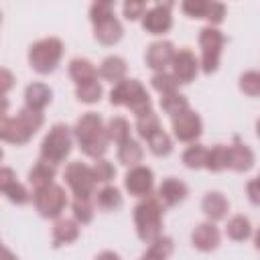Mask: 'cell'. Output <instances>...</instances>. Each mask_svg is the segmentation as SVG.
I'll list each match as a JSON object with an SVG mask.
<instances>
[{
  "instance_id": "obj_46",
  "label": "cell",
  "mask_w": 260,
  "mask_h": 260,
  "mask_svg": "<svg viewBox=\"0 0 260 260\" xmlns=\"http://www.w3.org/2000/svg\"><path fill=\"white\" fill-rule=\"evenodd\" d=\"M0 85H2V98H6V93L10 91V87L14 85V75L4 67L0 71Z\"/></svg>"
},
{
  "instance_id": "obj_14",
  "label": "cell",
  "mask_w": 260,
  "mask_h": 260,
  "mask_svg": "<svg viewBox=\"0 0 260 260\" xmlns=\"http://www.w3.org/2000/svg\"><path fill=\"white\" fill-rule=\"evenodd\" d=\"M175 45L167 39H160V41H154L146 47V53H144V63L146 67H150L154 73H160V71H167V67L173 65V59H175Z\"/></svg>"
},
{
  "instance_id": "obj_25",
  "label": "cell",
  "mask_w": 260,
  "mask_h": 260,
  "mask_svg": "<svg viewBox=\"0 0 260 260\" xmlns=\"http://www.w3.org/2000/svg\"><path fill=\"white\" fill-rule=\"evenodd\" d=\"M126 71H128V63L120 55H108L100 63V77L106 79V81H112L114 85L118 81L126 79Z\"/></svg>"
},
{
  "instance_id": "obj_27",
  "label": "cell",
  "mask_w": 260,
  "mask_h": 260,
  "mask_svg": "<svg viewBox=\"0 0 260 260\" xmlns=\"http://www.w3.org/2000/svg\"><path fill=\"white\" fill-rule=\"evenodd\" d=\"M93 203H95L100 209H104V211H116V209L122 207L124 199H122V193H120V189H118L116 185H104V187L95 193Z\"/></svg>"
},
{
  "instance_id": "obj_7",
  "label": "cell",
  "mask_w": 260,
  "mask_h": 260,
  "mask_svg": "<svg viewBox=\"0 0 260 260\" xmlns=\"http://www.w3.org/2000/svg\"><path fill=\"white\" fill-rule=\"evenodd\" d=\"M225 37L217 26H203L199 30V47H201V71L205 75H211L219 69L221 61V51H223Z\"/></svg>"
},
{
  "instance_id": "obj_20",
  "label": "cell",
  "mask_w": 260,
  "mask_h": 260,
  "mask_svg": "<svg viewBox=\"0 0 260 260\" xmlns=\"http://www.w3.org/2000/svg\"><path fill=\"white\" fill-rule=\"evenodd\" d=\"M53 100V89L47 83L41 81H32L24 87V106L30 110H39L43 112Z\"/></svg>"
},
{
  "instance_id": "obj_41",
  "label": "cell",
  "mask_w": 260,
  "mask_h": 260,
  "mask_svg": "<svg viewBox=\"0 0 260 260\" xmlns=\"http://www.w3.org/2000/svg\"><path fill=\"white\" fill-rule=\"evenodd\" d=\"M91 169H93V177H95L98 183L110 185V181L116 177V167H114L108 158H98Z\"/></svg>"
},
{
  "instance_id": "obj_40",
  "label": "cell",
  "mask_w": 260,
  "mask_h": 260,
  "mask_svg": "<svg viewBox=\"0 0 260 260\" xmlns=\"http://www.w3.org/2000/svg\"><path fill=\"white\" fill-rule=\"evenodd\" d=\"M112 16H116V14H114V2H110V0H98L89 6L91 24H98V22H102L106 18H112Z\"/></svg>"
},
{
  "instance_id": "obj_22",
  "label": "cell",
  "mask_w": 260,
  "mask_h": 260,
  "mask_svg": "<svg viewBox=\"0 0 260 260\" xmlns=\"http://www.w3.org/2000/svg\"><path fill=\"white\" fill-rule=\"evenodd\" d=\"M67 71H69V77L73 79L75 85H83V83H89V81H95L98 75H100V69L85 57H75L69 61L67 65Z\"/></svg>"
},
{
  "instance_id": "obj_38",
  "label": "cell",
  "mask_w": 260,
  "mask_h": 260,
  "mask_svg": "<svg viewBox=\"0 0 260 260\" xmlns=\"http://www.w3.org/2000/svg\"><path fill=\"white\" fill-rule=\"evenodd\" d=\"M146 144H148V150H150L154 156H169V154L173 152V138H171L165 130H160V132H156L154 136H150V138L146 140Z\"/></svg>"
},
{
  "instance_id": "obj_4",
  "label": "cell",
  "mask_w": 260,
  "mask_h": 260,
  "mask_svg": "<svg viewBox=\"0 0 260 260\" xmlns=\"http://www.w3.org/2000/svg\"><path fill=\"white\" fill-rule=\"evenodd\" d=\"M110 104L112 106H124L128 108L136 118L152 110V100L146 87L138 79H122L118 81L110 91Z\"/></svg>"
},
{
  "instance_id": "obj_39",
  "label": "cell",
  "mask_w": 260,
  "mask_h": 260,
  "mask_svg": "<svg viewBox=\"0 0 260 260\" xmlns=\"http://www.w3.org/2000/svg\"><path fill=\"white\" fill-rule=\"evenodd\" d=\"M71 213H73V219L79 223V225H87L93 221V203L91 199H73L71 201Z\"/></svg>"
},
{
  "instance_id": "obj_1",
  "label": "cell",
  "mask_w": 260,
  "mask_h": 260,
  "mask_svg": "<svg viewBox=\"0 0 260 260\" xmlns=\"http://www.w3.org/2000/svg\"><path fill=\"white\" fill-rule=\"evenodd\" d=\"M73 136L81 152L93 160L104 158V154L108 152L110 138L106 132V124H104V118L95 112H85L77 118L73 126Z\"/></svg>"
},
{
  "instance_id": "obj_45",
  "label": "cell",
  "mask_w": 260,
  "mask_h": 260,
  "mask_svg": "<svg viewBox=\"0 0 260 260\" xmlns=\"http://www.w3.org/2000/svg\"><path fill=\"white\" fill-rule=\"evenodd\" d=\"M246 195L252 205H260V179L258 177H254L252 181L246 183Z\"/></svg>"
},
{
  "instance_id": "obj_12",
  "label": "cell",
  "mask_w": 260,
  "mask_h": 260,
  "mask_svg": "<svg viewBox=\"0 0 260 260\" xmlns=\"http://www.w3.org/2000/svg\"><path fill=\"white\" fill-rule=\"evenodd\" d=\"M124 189L132 197H140V199L152 195V189H154V173H152V169L144 167V165L128 169V173L124 175Z\"/></svg>"
},
{
  "instance_id": "obj_29",
  "label": "cell",
  "mask_w": 260,
  "mask_h": 260,
  "mask_svg": "<svg viewBox=\"0 0 260 260\" xmlns=\"http://www.w3.org/2000/svg\"><path fill=\"white\" fill-rule=\"evenodd\" d=\"M205 169L211 173H221V171L230 169V146L228 144H213L207 150Z\"/></svg>"
},
{
  "instance_id": "obj_2",
  "label": "cell",
  "mask_w": 260,
  "mask_h": 260,
  "mask_svg": "<svg viewBox=\"0 0 260 260\" xmlns=\"http://www.w3.org/2000/svg\"><path fill=\"white\" fill-rule=\"evenodd\" d=\"M45 124V116L39 110L20 108L16 116H2L0 118V138L8 144H26Z\"/></svg>"
},
{
  "instance_id": "obj_30",
  "label": "cell",
  "mask_w": 260,
  "mask_h": 260,
  "mask_svg": "<svg viewBox=\"0 0 260 260\" xmlns=\"http://www.w3.org/2000/svg\"><path fill=\"white\" fill-rule=\"evenodd\" d=\"M225 236L234 242H244L252 236V223L246 215L238 213V215H232L228 219V225H225Z\"/></svg>"
},
{
  "instance_id": "obj_10",
  "label": "cell",
  "mask_w": 260,
  "mask_h": 260,
  "mask_svg": "<svg viewBox=\"0 0 260 260\" xmlns=\"http://www.w3.org/2000/svg\"><path fill=\"white\" fill-rule=\"evenodd\" d=\"M171 128H173V136L179 142L193 144L203 134V120L195 110L189 108L187 112H183V114H179L177 118L171 120Z\"/></svg>"
},
{
  "instance_id": "obj_13",
  "label": "cell",
  "mask_w": 260,
  "mask_h": 260,
  "mask_svg": "<svg viewBox=\"0 0 260 260\" xmlns=\"http://www.w3.org/2000/svg\"><path fill=\"white\" fill-rule=\"evenodd\" d=\"M199 69H201V63H199V59L195 57V53L189 47L177 49L175 59H173V65H171V73L175 75V79L181 85L191 83L197 77Z\"/></svg>"
},
{
  "instance_id": "obj_5",
  "label": "cell",
  "mask_w": 260,
  "mask_h": 260,
  "mask_svg": "<svg viewBox=\"0 0 260 260\" xmlns=\"http://www.w3.org/2000/svg\"><path fill=\"white\" fill-rule=\"evenodd\" d=\"M63 41L57 37H45L28 47V65L39 75L53 73L63 59Z\"/></svg>"
},
{
  "instance_id": "obj_6",
  "label": "cell",
  "mask_w": 260,
  "mask_h": 260,
  "mask_svg": "<svg viewBox=\"0 0 260 260\" xmlns=\"http://www.w3.org/2000/svg\"><path fill=\"white\" fill-rule=\"evenodd\" d=\"M73 128H69L65 122H57L49 128V132L45 134L43 142H41V158L53 162V165H61L65 162V158L71 154L73 148Z\"/></svg>"
},
{
  "instance_id": "obj_19",
  "label": "cell",
  "mask_w": 260,
  "mask_h": 260,
  "mask_svg": "<svg viewBox=\"0 0 260 260\" xmlns=\"http://www.w3.org/2000/svg\"><path fill=\"white\" fill-rule=\"evenodd\" d=\"M79 223L73 217H59L53 223V248H61L67 244H73L79 238Z\"/></svg>"
},
{
  "instance_id": "obj_47",
  "label": "cell",
  "mask_w": 260,
  "mask_h": 260,
  "mask_svg": "<svg viewBox=\"0 0 260 260\" xmlns=\"http://www.w3.org/2000/svg\"><path fill=\"white\" fill-rule=\"evenodd\" d=\"M93 260H122V258H120V254L114 252V250H102L100 254H95Z\"/></svg>"
},
{
  "instance_id": "obj_49",
  "label": "cell",
  "mask_w": 260,
  "mask_h": 260,
  "mask_svg": "<svg viewBox=\"0 0 260 260\" xmlns=\"http://www.w3.org/2000/svg\"><path fill=\"white\" fill-rule=\"evenodd\" d=\"M254 248L260 252V228L254 232Z\"/></svg>"
},
{
  "instance_id": "obj_48",
  "label": "cell",
  "mask_w": 260,
  "mask_h": 260,
  "mask_svg": "<svg viewBox=\"0 0 260 260\" xmlns=\"http://www.w3.org/2000/svg\"><path fill=\"white\" fill-rule=\"evenodd\" d=\"M2 260H18V258L10 252V248H6V246H4V248H2Z\"/></svg>"
},
{
  "instance_id": "obj_21",
  "label": "cell",
  "mask_w": 260,
  "mask_h": 260,
  "mask_svg": "<svg viewBox=\"0 0 260 260\" xmlns=\"http://www.w3.org/2000/svg\"><path fill=\"white\" fill-rule=\"evenodd\" d=\"M93 37L98 43H102L106 47L116 45L124 37V26L116 16H112V18H106V20L93 24Z\"/></svg>"
},
{
  "instance_id": "obj_35",
  "label": "cell",
  "mask_w": 260,
  "mask_h": 260,
  "mask_svg": "<svg viewBox=\"0 0 260 260\" xmlns=\"http://www.w3.org/2000/svg\"><path fill=\"white\" fill-rule=\"evenodd\" d=\"M102 95H104V87L98 79L89 81V83H83V85H75V98L81 104H87V106L98 104L102 100Z\"/></svg>"
},
{
  "instance_id": "obj_28",
  "label": "cell",
  "mask_w": 260,
  "mask_h": 260,
  "mask_svg": "<svg viewBox=\"0 0 260 260\" xmlns=\"http://www.w3.org/2000/svg\"><path fill=\"white\" fill-rule=\"evenodd\" d=\"M175 250V242L169 236H158L148 244V250L140 256V260H169V256Z\"/></svg>"
},
{
  "instance_id": "obj_3",
  "label": "cell",
  "mask_w": 260,
  "mask_h": 260,
  "mask_svg": "<svg viewBox=\"0 0 260 260\" xmlns=\"http://www.w3.org/2000/svg\"><path fill=\"white\" fill-rule=\"evenodd\" d=\"M162 211H165V205L158 201L156 195H148L136 203L134 228H136V236L142 242L150 244L152 240L162 236Z\"/></svg>"
},
{
  "instance_id": "obj_26",
  "label": "cell",
  "mask_w": 260,
  "mask_h": 260,
  "mask_svg": "<svg viewBox=\"0 0 260 260\" xmlns=\"http://www.w3.org/2000/svg\"><path fill=\"white\" fill-rule=\"evenodd\" d=\"M116 156H118V162H122L124 167L132 169V167H138L142 162V156H144V150L140 146L138 140L130 138L122 144H118V150H116Z\"/></svg>"
},
{
  "instance_id": "obj_44",
  "label": "cell",
  "mask_w": 260,
  "mask_h": 260,
  "mask_svg": "<svg viewBox=\"0 0 260 260\" xmlns=\"http://www.w3.org/2000/svg\"><path fill=\"white\" fill-rule=\"evenodd\" d=\"M225 18V6L221 2H209L207 4V14H205V20L209 22V26H217L221 24Z\"/></svg>"
},
{
  "instance_id": "obj_33",
  "label": "cell",
  "mask_w": 260,
  "mask_h": 260,
  "mask_svg": "<svg viewBox=\"0 0 260 260\" xmlns=\"http://www.w3.org/2000/svg\"><path fill=\"white\" fill-rule=\"evenodd\" d=\"M106 132H108L110 142H114V144H122V142H126V140L132 138V136H130V124H128V120L122 118V116L110 118L108 124H106Z\"/></svg>"
},
{
  "instance_id": "obj_17",
  "label": "cell",
  "mask_w": 260,
  "mask_h": 260,
  "mask_svg": "<svg viewBox=\"0 0 260 260\" xmlns=\"http://www.w3.org/2000/svg\"><path fill=\"white\" fill-rule=\"evenodd\" d=\"M189 195V187L185 181L177 179V177H167L162 179V183L156 189V197L165 207H175L179 203H183Z\"/></svg>"
},
{
  "instance_id": "obj_32",
  "label": "cell",
  "mask_w": 260,
  "mask_h": 260,
  "mask_svg": "<svg viewBox=\"0 0 260 260\" xmlns=\"http://www.w3.org/2000/svg\"><path fill=\"white\" fill-rule=\"evenodd\" d=\"M162 130V124H160V118L154 110L142 114L140 118H136V132L142 140H148L150 136H154L156 132Z\"/></svg>"
},
{
  "instance_id": "obj_16",
  "label": "cell",
  "mask_w": 260,
  "mask_h": 260,
  "mask_svg": "<svg viewBox=\"0 0 260 260\" xmlns=\"http://www.w3.org/2000/svg\"><path fill=\"white\" fill-rule=\"evenodd\" d=\"M191 244L199 252H213L221 244V232L213 221H203V223L193 228Z\"/></svg>"
},
{
  "instance_id": "obj_15",
  "label": "cell",
  "mask_w": 260,
  "mask_h": 260,
  "mask_svg": "<svg viewBox=\"0 0 260 260\" xmlns=\"http://www.w3.org/2000/svg\"><path fill=\"white\" fill-rule=\"evenodd\" d=\"M0 191L14 205H26L32 199L28 189L22 183L16 181V173L10 167H2L0 169Z\"/></svg>"
},
{
  "instance_id": "obj_18",
  "label": "cell",
  "mask_w": 260,
  "mask_h": 260,
  "mask_svg": "<svg viewBox=\"0 0 260 260\" xmlns=\"http://www.w3.org/2000/svg\"><path fill=\"white\" fill-rule=\"evenodd\" d=\"M201 211L205 213L207 221H221L225 219L228 211H230V201L221 191H207L201 199Z\"/></svg>"
},
{
  "instance_id": "obj_34",
  "label": "cell",
  "mask_w": 260,
  "mask_h": 260,
  "mask_svg": "<svg viewBox=\"0 0 260 260\" xmlns=\"http://www.w3.org/2000/svg\"><path fill=\"white\" fill-rule=\"evenodd\" d=\"M160 108H162V112L169 114L171 120H173V118H177L179 114H183V112L189 110V100H187L183 93H179V91L167 93V95H160Z\"/></svg>"
},
{
  "instance_id": "obj_43",
  "label": "cell",
  "mask_w": 260,
  "mask_h": 260,
  "mask_svg": "<svg viewBox=\"0 0 260 260\" xmlns=\"http://www.w3.org/2000/svg\"><path fill=\"white\" fill-rule=\"evenodd\" d=\"M122 12H124L126 20H142V16L146 12V4L142 0H128L122 4Z\"/></svg>"
},
{
  "instance_id": "obj_37",
  "label": "cell",
  "mask_w": 260,
  "mask_h": 260,
  "mask_svg": "<svg viewBox=\"0 0 260 260\" xmlns=\"http://www.w3.org/2000/svg\"><path fill=\"white\" fill-rule=\"evenodd\" d=\"M238 87L242 93H246L250 98H258L260 95V71L258 69L244 71L238 79Z\"/></svg>"
},
{
  "instance_id": "obj_24",
  "label": "cell",
  "mask_w": 260,
  "mask_h": 260,
  "mask_svg": "<svg viewBox=\"0 0 260 260\" xmlns=\"http://www.w3.org/2000/svg\"><path fill=\"white\" fill-rule=\"evenodd\" d=\"M256 162L254 150L244 142L230 144V169L234 173H248Z\"/></svg>"
},
{
  "instance_id": "obj_50",
  "label": "cell",
  "mask_w": 260,
  "mask_h": 260,
  "mask_svg": "<svg viewBox=\"0 0 260 260\" xmlns=\"http://www.w3.org/2000/svg\"><path fill=\"white\" fill-rule=\"evenodd\" d=\"M256 134H258V138H260V118L256 120Z\"/></svg>"
},
{
  "instance_id": "obj_9",
  "label": "cell",
  "mask_w": 260,
  "mask_h": 260,
  "mask_svg": "<svg viewBox=\"0 0 260 260\" xmlns=\"http://www.w3.org/2000/svg\"><path fill=\"white\" fill-rule=\"evenodd\" d=\"M67 203H69L67 193L57 183L32 191V205L39 211V215L45 219H59L61 213L65 211Z\"/></svg>"
},
{
  "instance_id": "obj_31",
  "label": "cell",
  "mask_w": 260,
  "mask_h": 260,
  "mask_svg": "<svg viewBox=\"0 0 260 260\" xmlns=\"http://www.w3.org/2000/svg\"><path fill=\"white\" fill-rule=\"evenodd\" d=\"M207 146H203V144H199V142H193V144H189L185 150H183V154H181V160H183V165L187 167V169H191V171H199V169H205V162H207Z\"/></svg>"
},
{
  "instance_id": "obj_23",
  "label": "cell",
  "mask_w": 260,
  "mask_h": 260,
  "mask_svg": "<svg viewBox=\"0 0 260 260\" xmlns=\"http://www.w3.org/2000/svg\"><path fill=\"white\" fill-rule=\"evenodd\" d=\"M57 175V165L45 160V158H37V162L32 165V169L28 171V185L37 191V189H43V187H49L53 185V179Z\"/></svg>"
},
{
  "instance_id": "obj_8",
  "label": "cell",
  "mask_w": 260,
  "mask_h": 260,
  "mask_svg": "<svg viewBox=\"0 0 260 260\" xmlns=\"http://www.w3.org/2000/svg\"><path fill=\"white\" fill-rule=\"evenodd\" d=\"M63 179L75 199H91V195H95L98 181H95L93 169L89 165H85L81 160H71L63 171Z\"/></svg>"
},
{
  "instance_id": "obj_11",
  "label": "cell",
  "mask_w": 260,
  "mask_h": 260,
  "mask_svg": "<svg viewBox=\"0 0 260 260\" xmlns=\"http://www.w3.org/2000/svg\"><path fill=\"white\" fill-rule=\"evenodd\" d=\"M173 2H156L146 8L140 24L148 35H165L173 28Z\"/></svg>"
},
{
  "instance_id": "obj_42",
  "label": "cell",
  "mask_w": 260,
  "mask_h": 260,
  "mask_svg": "<svg viewBox=\"0 0 260 260\" xmlns=\"http://www.w3.org/2000/svg\"><path fill=\"white\" fill-rule=\"evenodd\" d=\"M207 4L209 0H185L181 4V10L189 16V18H205L207 14Z\"/></svg>"
},
{
  "instance_id": "obj_36",
  "label": "cell",
  "mask_w": 260,
  "mask_h": 260,
  "mask_svg": "<svg viewBox=\"0 0 260 260\" xmlns=\"http://www.w3.org/2000/svg\"><path fill=\"white\" fill-rule=\"evenodd\" d=\"M150 85H152V89L158 91L160 95H167V93H175V91H179V85H181V83L175 79L173 73H169V71H160V73H154V75L150 77Z\"/></svg>"
}]
</instances>
